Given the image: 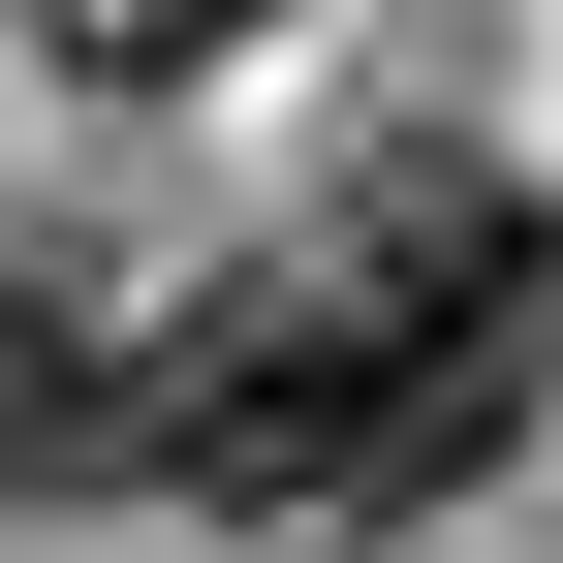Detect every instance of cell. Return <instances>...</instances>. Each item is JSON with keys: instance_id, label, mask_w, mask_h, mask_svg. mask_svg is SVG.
I'll return each instance as SVG.
<instances>
[{"instance_id": "6da1fadb", "label": "cell", "mask_w": 563, "mask_h": 563, "mask_svg": "<svg viewBox=\"0 0 563 563\" xmlns=\"http://www.w3.org/2000/svg\"><path fill=\"white\" fill-rule=\"evenodd\" d=\"M532 407H563V220L501 157H376L313 251L188 282V470L157 501H220L282 563H376V532H439Z\"/></svg>"}, {"instance_id": "7a4b0ae2", "label": "cell", "mask_w": 563, "mask_h": 563, "mask_svg": "<svg viewBox=\"0 0 563 563\" xmlns=\"http://www.w3.org/2000/svg\"><path fill=\"white\" fill-rule=\"evenodd\" d=\"M157 470H188V313L0 251V501H157Z\"/></svg>"}]
</instances>
